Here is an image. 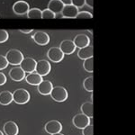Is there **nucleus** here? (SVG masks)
Here are the masks:
<instances>
[{"mask_svg":"<svg viewBox=\"0 0 135 135\" xmlns=\"http://www.w3.org/2000/svg\"><path fill=\"white\" fill-rule=\"evenodd\" d=\"M31 99V95L25 88L16 89L13 93V101L18 104H27Z\"/></svg>","mask_w":135,"mask_h":135,"instance_id":"f257e3e1","label":"nucleus"},{"mask_svg":"<svg viewBox=\"0 0 135 135\" xmlns=\"http://www.w3.org/2000/svg\"><path fill=\"white\" fill-rule=\"evenodd\" d=\"M51 97L54 101L58 102V103H62V102H65L68 99L69 93H68L67 89L63 88V86H53L51 92Z\"/></svg>","mask_w":135,"mask_h":135,"instance_id":"f03ea898","label":"nucleus"},{"mask_svg":"<svg viewBox=\"0 0 135 135\" xmlns=\"http://www.w3.org/2000/svg\"><path fill=\"white\" fill-rule=\"evenodd\" d=\"M6 60H7L8 64L17 66V65H20L21 61L23 60V55L20 51H18V50L12 49L6 52Z\"/></svg>","mask_w":135,"mask_h":135,"instance_id":"7ed1b4c3","label":"nucleus"},{"mask_svg":"<svg viewBox=\"0 0 135 135\" xmlns=\"http://www.w3.org/2000/svg\"><path fill=\"white\" fill-rule=\"evenodd\" d=\"M90 119L88 116L85 115L84 114H78L73 117L72 119V123L76 128L79 130L84 129L86 126L90 124Z\"/></svg>","mask_w":135,"mask_h":135,"instance_id":"20e7f679","label":"nucleus"},{"mask_svg":"<svg viewBox=\"0 0 135 135\" xmlns=\"http://www.w3.org/2000/svg\"><path fill=\"white\" fill-rule=\"evenodd\" d=\"M51 66L50 62L46 60H41L39 61H36V67H35V72L38 73L40 76H47L48 74L51 72Z\"/></svg>","mask_w":135,"mask_h":135,"instance_id":"39448f33","label":"nucleus"},{"mask_svg":"<svg viewBox=\"0 0 135 135\" xmlns=\"http://www.w3.org/2000/svg\"><path fill=\"white\" fill-rule=\"evenodd\" d=\"M47 57L52 62L58 63L61 61L64 58V53L59 47H51L47 52Z\"/></svg>","mask_w":135,"mask_h":135,"instance_id":"423d86ee","label":"nucleus"},{"mask_svg":"<svg viewBox=\"0 0 135 135\" xmlns=\"http://www.w3.org/2000/svg\"><path fill=\"white\" fill-rule=\"evenodd\" d=\"M19 67H20L25 73L34 72V71H35V67H36V60L30 57L23 58V60H22L20 63V65H19Z\"/></svg>","mask_w":135,"mask_h":135,"instance_id":"0eeeda50","label":"nucleus"},{"mask_svg":"<svg viewBox=\"0 0 135 135\" xmlns=\"http://www.w3.org/2000/svg\"><path fill=\"white\" fill-rule=\"evenodd\" d=\"M30 9V6L27 2L23 1V0H19V1L16 2L13 6V11L16 15L18 16H23L26 15L28 10Z\"/></svg>","mask_w":135,"mask_h":135,"instance_id":"6e6552de","label":"nucleus"},{"mask_svg":"<svg viewBox=\"0 0 135 135\" xmlns=\"http://www.w3.org/2000/svg\"><path fill=\"white\" fill-rule=\"evenodd\" d=\"M32 39L34 41V42L41 46H44L47 45L50 42V36L47 32L42 31L36 32L32 36Z\"/></svg>","mask_w":135,"mask_h":135,"instance_id":"1a4fd4ad","label":"nucleus"},{"mask_svg":"<svg viewBox=\"0 0 135 135\" xmlns=\"http://www.w3.org/2000/svg\"><path fill=\"white\" fill-rule=\"evenodd\" d=\"M44 130L47 133L51 135L54 133H58V132H60L62 131V124L59 121L52 120V121L48 122L46 124H45Z\"/></svg>","mask_w":135,"mask_h":135,"instance_id":"9d476101","label":"nucleus"},{"mask_svg":"<svg viewBox=\"0 0 135 135\" xmlns=\"http://www.w3.org/2000/svg\"><path fill=\"white\" fill-rule=\"evenodd\" d=\"M78 11V8L73 6L72 4L70 5H65L64 7L61 11V15L63 18H76Z\"/></svg>","mask_w":135,"mask_h":135,"instance_id":"9b49d317","label":"nucleus"},{"mask_svg":"<svg viewBox=\"0 0 135 135\" xmlns=\"http://www.w3.org/2000/svg\"><path fill=\"white\" fill-rule=\"evenodd\" d=\"M59 48L61 50V51L64 53V55H70V54H72L73 52L76 51V49H77V47L74 44L73 41H71V40L62 41Z\"/></svg>","mask_w":135,"mask_h":135,"instance_id":"f8f14e48","label":"nucleus"},{"mask_svg":"<svg viewBox=\"0 0 135 135\" xmlns=\"http://www.w3.org/2000/svg\"><path fill=\"white\" fill-rule=\"evenodd\" d=\"M53 88V85L50 80H42L40 84L37 86L38 92L42 95H49Z\"/></svg>","mask_w":135,"mask_h":135,"instance_id":"ddd939ff","label":"nucleus"},{"mask_svg":"<svg viewBox=\"0 0 135 135\" xmlns=\"http://www.w3.org/2000/svg\"><path fill=\"white\" fill-rule=\"evenodd\" d=\"M73 42L75 44V46L77 48H83V47H86L88 45H90V38L86 35V34H84V33H80V34H78L77 36H75L73 40Z\"/></svg>","mask_w":135,"mask_h":135,"instance_id":"4468645a","label":"nucleus"},{"mask_svg":"<svg viewBox=\"0 0 135 135\" xmlns=\"http://www.w3.org/2000/svg\"><path fill=\"white\" fill-rule=\"evenodd\" d=\"M9 77L11 79L14 80V81L19 82V81H22L23 78H25V72L20 67H15L10 70Z\"/></svg>","mask_w":135,"mask_h":135,"instance_id":"2eb2a0df","label":"nucleus"},{"mask_svg":"<svg viewBox=\"0 0 135 135\" xmlns=\"http://www.w3.org/2000/svg\"><path fill=\"white\" fill-rule=\"evenodd\" d=\"M4 132L6 135H17L19 132V128L17 124L13 121H8L4 124Z\"/></svg>","mask_w":135,"mask_h":135,"instance_id":"dca6fc26","label":"nucleus"},{"mask_svg":"<svg viewBox=\"0 0 135 135\" xmlns=\"http://www.w3.org/2000/svg\"><path fill=\"white\" fill-rule=\"evenodd\" d=\"M93 55H94V49L93 46H91V45H88L86 47L80 48L79 51L78 52V57L80 60H86L88 58L93 57Z\"/></svg>","mask_w":135,"mask_h":135,"instance_id":"f3484780","label":"nucleus"},{"mask_svg":"<svg viewBox=\"0 0 135 135\" xmlns=\"http://www.w3.org/2000/svg\"><path fill=\"white\" fill-rule=\"evenodd\" d=\"M25 80L29 85H32V86H38L41 82L42 81V77L40 76L38 73H36L35 71L32 73H29V75L25 76Z\"/></svg>","mask_w":135,"mask_h":135,"instance_id":"a211bd4d","label":"nucleus"},{"mask_svg":"<svg viewBox=\"0 0 135 135\" xmlns=\"http://www.w3.org/2000/svg\"><path fill=\"white\" fill-rule=\"evenodd\" d=\"M64 7V5L60 0H50L48 4V9L51 10L54 14H60Z\"/></svg>","mask_w":135,"mask_h":135,"instance_id":"6ab92c4d","label":"nucleus"},{"mask_svg":"<svg viewBox=\"0 0 135 135\" xmlns=\"http://www.w3.org/2000/svg\"><path fill=\"white\" fill-rule=\"evenodd\" d=\"M13 102V94L10 91H3L0 93V104L8 105Z\"/></svg>","mask_w":135,"mask_h":135,"instance_id":"aec40b11","label":"nucleus"},{"mask_svg":"<svg viewBox=\"0 0 135 135\" xmlns=\"http://www.w3.org/2000/svg\"><path fill=\"white\" fill-rule=\"evenodd\" d=\"M93 102H85L80 106V110H81L82 114L88 116L89 118L93 117Z\"/></svg>","mask_w":135,"mask_h":135,"instance_id":"412c9836","label":"nucleus"},{"mask_svg":"<svg viewBox=\"0 0 135 135\" xmlns=\"http://www.w3.org/2000/svg\"><path fill=\"white\" fill-rule=\"evenodd\" d=\"M26 16L29 19H41L42 18V10L39 8H30Z\"/></svg>","mask_w":135,"mask_h":135,"instance_id":"4be33fe9","label":"nucleus"},{"mask_svg":"<svg viewBox=\"0 0 135 135\" xmlns=\"http://www.w3.org/2000/svg\"><path fill=\"white\" fill-rule=\"evenodd\" d=\"M83 68L86 72L92 73L94 71V58L91 57L86 59V60H84Z\"/></svg>","mask_w":135,"mask_h":135,"instance_id":"5701e85b","label":"nucleus"},{"mask_svg":"<svg viewBox=\"0 0 135 135\" xmlns=\"http://www.w3.org/2000/svg\"><path fill=\"white\" fill-rule=\"evenodd\" d=\"M93 81H94L93 76L86 78V79L84 80V82H83V86H84V88L86 89V91H88V92H93V89H94Z\"/></svg>","mask_w":135,"mask_h":135,"instance_id":"b1692460","label":"nucleus"},{"mask_svg":"<svg viewBox=\"0 0 135 135\" xmlns=\"http://www.w3.org/2000/svg\"><path fill=\"white\" fill-rule=\"evenodd\" d=\"M55 15L56 14H54L51 10L48 9V8L42 11V19H54L55 18Z\"/></svg>","mask_w":135,"mask_h":135,"instance_id":"393cba45","label":"nucleus"},{"mask_svg":"<svg viewBox=\"0 0 135 135\" xmlns=\"http://www.w3.org/2000/svg\"><path fill=\"white\" fill-rule=\"evenodd\" d=\"M93 17V15L90 12L88 11H81V12H78L76 19H91Z\"/></svg>","mask_w":135,"mask_h":135,"instance_id":"a878e982","label":"nucleus"},{"mask_svg":"<svg viewBox=\"0 0 135 135\" xmlns=\"http://www.w3.org/2000/svg\"><path fill=\"white\" fill-rule=\"evenodd\" d=\"M8 38H9V35H8L7 31L0 29V43L6 42L8 40Z\"/></svg>","mask_w":135,"mask_h":135,"instance_id":"bb28decb","label":"nucleus"},{"mask_svg":"<svg viewBox=\"0 0 135 135\" xmlns=\"http://www.w3.org/2000/svg\"><path fill=\"white\" fill-rule=\"evenodd\" d=\"M82 134L83 135H94V126L89 124L82 129Z\"/></svg>","mask_w":135,"mask_h":135,"instance_id":"cd10ccee","label":"nucleus"},{"mask_svg":"<svg viewBox=\"0 0 135 135\" xmlns=\"http://www.w3.org/2000/svg\"><path fill=\"white\" fill-rule=\"evenodd\" d=\"M8 66V62L6 59V56L0 55V70L6 69Z\"/></svg>","mask_w":135,"mask_h":135,"instance_id":"c85d7f7f","label":"nucleus"},{"mask_svg":"<svg viewBox=\"0 0 135 135\" xmlns=\"http://www.w3.org/2000/svg\"><path fill=\"white\" fill-rule=\"evenodd\" d=\"M71 4L76 7H83L85 6V0H71Z\"/></svg>","mask_w":135,"mask_h":135,"instance_id":"c756f323","label":"nucleus"},{"mask_svg":"<svg viewBox=\"0 0 135 135\" xmlns=\"http://www.w3.org/2000/svg\"><path fill=\"white\" fill-rule=\"evenodd\" d=\"M6 82V77L4 73L0 72V86H3L5 85Z\"/></svg>","mask_w":135,"mask_h":135,"instance_id":"7c9ffc66","label":"nucleus"},{"mask_svg":"<svg viewBox=\"0 0 135 135\" xmlns=\"http://www.w3.org/2000/svg\"><path fill=\"white\" fill-rule=\"evenodd\" d=\"M85 5H86L88 7H94V0H85Z\"/></svg>","mask_w":135,"mask_h":135,"instance_id":"2f4dec72","label":"nucleus"},{"mask_svg":"<svg viewBox=\"0 0 135 135\" xmlns=\"http://www.w3.org/2000/svg\"><path fill=\"white\" fill-rule=\"evenodd\" d=\"M33 31L32 29H27V30H25V29H20V32H23V33H25V34H27V33H31V32Z\"/></svg>","mask_w":135,"mask_h":135,"instance_id":"473e14b6","label":"nucleus"},{"mask_svg":"<svg viewBox=\"0 0 135 135\" xmlns=\"http://www.w3.org/2000/svg\"><path fill=\"white\" fill-rule=\"evenodd\" d=\"M63 3V5H70L71 4V0H60Z\"/></svg>","mask_w":135,"mask_h":135,"instance_id":"72a5a7b5","label":"nucleus"},{"mask_svg":"<svg viewBox=\"0 0 135 135\" xmlns=\"http://www.w3.org/2000/svg\"><path fill=\"white\" fill-rule=\"evenodd\" d=\"M55 18H56V19H62V18H63V16H62L61 13H60V14H56V15H55Z\"/></svg>","mask_w":135,"mask_h":135,"instance_id":"f704fd0d","label":"nucleus"},{"mask_svg":"<svg viewBox=\"0 0 135 135\" xmlns=\"http://www.w3.org/2000/svg\"><path fill=\"white\" fill-rule=\"evenodd\" d=\"M51 135H64V134L60 133V132H58V133H54V134H51Z\"/></svg>","mask_w":135,"mask_h":135,"instance_id":"c9c22d12","label":"nucleus"},{"mask_svg":"<svg viewBox=\"0 0 135 135\" xmlns=\"http://www.w3.org/2000/svg\"><path fill=\"white\" fill-rule=\"evenodd\" d=\"M0 135H4V132H2V131H1V130H0Z\"/></svg>","mask_w":135,"mask_h":135,"instance_id":"e433bc0d","label":"nucleus"}]
</instances>
